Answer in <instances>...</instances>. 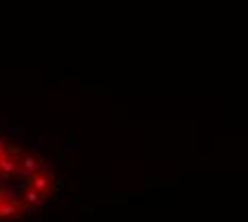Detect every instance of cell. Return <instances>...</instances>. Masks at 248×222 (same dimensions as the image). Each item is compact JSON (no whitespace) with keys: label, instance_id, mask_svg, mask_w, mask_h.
I'll use <instances>...</instances> for the list:
<instances>
[{"label":"cell","instance_id":"6da1fadb","mask_svg":"<svg viewBox=\"0 0 248 222\" xmlns=\"http://www.w3.org/2000/svg\"><path fill=\"white\" fill-rule=\"evenodd\" d=\"M56 192V175L37 152L0 135V222L43 207Z\"/></svg>","mask_w":248,"mask_h":222}]
</instances>
